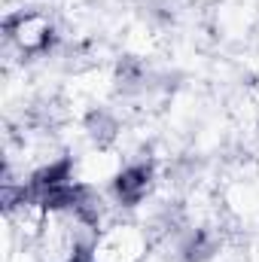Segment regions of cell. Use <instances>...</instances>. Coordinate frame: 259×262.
I'll use <instances>...</instances> for the list:
<instances>
[{"label":"cell","mask_w":259,"mask_h":262,"mask_svg":"<svg viewBox=\"0 0 259 262\" xmlns=\"http://www.w3.org/2000/svg\"><path fill=\"white\" fill-rule=\"evenodd\" d=\"M146 253V238L134 226H116L101 241H95V262H137Z\"/></svg>","instance_id":"6da1fadb"},{"label":"cell","mask_w":259,"mask_h":262,"mask_svg":"<svg viewBox=\"0 0 259 262\" xmlns=\"http://www.w3.org/2000/svg\"><path fill=\"white\" fill-rule=\"evenodd\" d=\"M6 37L12 43H18L25 52H43V49L52 46L55 31H52V25L43 15H37V12H18V15L6 18Z\"/></svg>","instance_id":"7a4b0ae2"},{"label":"cell","mask_w":259,"mask_h":262,"mask_svg":"<svg viewBox=\"0 0 259 262\" xmlns=\"http://www.w3.org/2000/svg\"><path fill=\"white\" fill-rule=\"evenodd\" d=\"M153 186V168L149 165H131L125 168L116 180H113V189H116V198L125 204V207H134L140 204L146 192Z\"/></svg>","instance_id":"3957f363"},{"label":"cell","mask_w":259,"mask_h":262,"mask_svg":"<svg viewBox=\"0 0 259 262\" xmlns=\"http://www.w3.org/2000/svg\"><path fill=\"white\" fill-rule=\"evenodd\" d=\"M67 262H95V259H92V253H82V250H76V256H70Z\"/></svg>","instance_id":"277c9868"}]
</instances>
